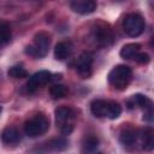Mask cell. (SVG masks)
<instances>
[{
  "instance_id": "17",
  "label": "cell",
  "mask_w": 154,
  "mask_h": 154,
  "mask_svg": "<svg viewBox=\"0 0 154 154\" xmlns=\"http://www.w3.org/2000/svg\"><path fill=\"white\" fill-rule=\"evenodd\" d=\"M67 147V141L63 137H55L47 142V148L51 150H64Z\"/></svg>"
},
{
  "instance_id": "14",
  "label": "cell",
  "mask_w": 154,
  "mask_h": 154,
  "mask_svg": "<svg viewBox=\"0 0 154 154\" xmlns=\"http://www.w3.org/2000/svg\"><path fill=\"white\" fill-rule=\"evenodd\" d=\"M97 147H99V138L90 135L84 138L83 144H82V153L83 154H100L97 153Z\"/></svg>"
},
{
  "instance_id": "19",
  "label": "cell",
  "mask_w": 154,
  "mask_h": 154,
  "mask_svg": "<svg viewBox=\"0 0 154 154\" xmlns=\"http://www.w3.org/2000/svg\"><path fill=\"white\" fill-rule=\"evenodd\" d=\"M67 93H69L67 87H65L63 84H54L49 89V94L53 99H61V97L66 96Z\"/></svg>"
},
{
  "instance_id": "23",
  "label": "cell",
  "mask_w": 154,
  "mask_h": 154,
  "mask_svg": "<svg viewBox=\"0 0 154 154\" xmlns=\"http://www.w3.org/2000/svg\"><path fill=\"white\" fill-rule=\"evenodd\" d=\"M134 58H135V60H136L138 64H143V65L148 64V63H149V60H150L149 55H148L147 53H144V52H142V53H140V52H138Z\"/></svg>"
},
{
  "instance_id": "24",
  "label": "cell",
  "mask_w": 154,
  "mask_h": 154,
  "mask_svg": "<svg viewBox=\"0 0 154 154\" xmlns=\"http://www.w3.org/2000/svg\"><path fill=\"white\" fill-rule=\"evenodd\" d=\"M0 111H1V107H0Z\"/></svg>"
},
{
  "instance_id": "22",
  "label": "cell",
  "mask_w": 154,
  "mask_h": 154,
  "mask_svg": "<svg viewBox=\"0 0 154 154\" xmlns=\"http://www.w3.org/2000/svg\"><path fill=\"white\" fill-rule=\"evenodd\" d=\"M11 40V29L6 22H0V42L7 43Z\"/></svg>"
},
{
  "instance_id": "16",
  "label": "cell",
  "mask_w": 154,
  "mask_h": 154,
  "mask_svg": "<svg viewBox=\"0 0 154 154\" xmlns=\"http://www.w3.org/2000/svg\"><path fill=\"white\" fill-rule=\"evenodd\" d=\"M136 140H137V134H136V131H134L131 129L124 130L119 137L120 143L124 146H132L136 142Z\"/></svg>"
},
{
  "instance_id": "15",
  "label": "cell",
  "mask_w": 154,
  "mask_h": 154,
  "mask_svg": "<svg viewBox=\"0 0 154 154\" xmlns=\"http://www.w3.org/2000/svg\"><path fill=\"white\" fill-rule=\"evenodd\" d=\"M140 48H141L140 43H128L123 46V48L120 49V57L123 59H131L140 52Z\"/></svg>"
},
{
  "instance_id": "10",
  "label": "cell",
  "mask_w": 154,
  "mask_h": 154,
  "mask_svg": "<svg viewBox=\"0 0 154 154\" xmlns=\"http://www.w3.org/2000/svg\"><path fill=\"white\" fill-rule=\"evenodd\" d=\"M0 137L5 144H16L20 141V132L14 126H7L1 131Z\"/></svg>"
},
{
  "instance_id": "2",
  "label": "cell",
  "mask_w": 154,
  "mask_h": 154,
  "mask_svg": "<svg viewBox=\"0 0 154 154\" xmlns=\"http://www.w3.org/2000/svg\"><path fill=\"white\" fill-rule=\"evenodd\" d=\"M51 45V36L47 32H38L34 36L30 45L25 47V53L34 58H43L47 55Z\"/></svg>"
},
{
  "instance_id": "18",
  "label": "cell",
  "mask_w": 154,
  "mask_h": 154,
  "mask_svg": "<svg viewBox=\"0 0 154 154\" xmlns=\"http://www.w3.org/2000/svg\"><path fill=\"white\" fill-rule=\"evenodd\" d=\"M154 147V135L152 129H147L142 135V148L144 150H152Z\"/></svg>"
},
{
  "instance_id": "7",
  "label": "cell",
  "mask_w": 154,
  "mask_h": 154,
  "mask_svg": "<svg viewBox=\"0 0 154 154\" xmlns=\"http://www.w3.org/2000/svg\"><path fill=\"white\" fill-rule=\"evenodd\" d=\"M93 54L90 52H83L76 63V70L82 77H88L91 73Z\"/></svg>"
},
{
  "instance_id": "4",
  "label": "cell",
  "mask_w": 154,
  "mask_h": 154,
  "mask_svg": "<svg viewBox=\"0 0 154 154\" xmlns=\"http://www.w3.org/2000/svg\"><path fill=\"white\" fill-rule=\"evenodd\" d=\"M49 128V120L45 114H35L32 118L25 122L24 132L29 137H37L43 135Z\"/></svg>"
},
{
  "instance_id": "6",
  "label": "cell",
  "mask_w": 154,
  "mask_h": 154,
  "mask_svg": "<svg viewBox=\"0 0 154 154\" xmlns=\"http://www.w3.org/2000/svg\"><path fill=\"white\" fill-rule=\"evenodd\" d=\"M51 77H52V73H51L49 71H47V70H41V71L34 73V75L29 78V81H28V83H26V87H28V89H29L30 91H34V90L41 88L42 85L47 84V83L51 81Z\"/></svg>"
},
{
  "instance_id": "12",
  "label": "cell",
  "mask_w": 154,
  "mask_h": 154,
  "mask_svg": "<svg viewBox=\"0 0 154 154\" xmlns=\"http://www.w3.org/2000/svg\"><path fill=\"white\" fill-rule=\"evenodd\" d=\"M90 111L97 118L107 117V113H108V101H106V100H94L90 103Z\"/></svg>"
},
{
  "instance_id": "11",
  "label": "cell",
  "mask_w": 154,
  "mask_h": 154,
  "mask_svg": "<svg viewBox=\"0 0 154 154\" xmlns=\"http://www.w3.org/2000/svg\"><path fill=\"white\" fill-rule=\"evenodd\" d=\"M72 53V45L70 42L63 41L55 45L54 48V57L58 60H65L66 58H69Z\"/></svg>"
},
{
  "instance_id": "8",
  "label": "cell",
  "mask_w": 154,
  "mask_h": 154,
  "mask_svg": "<svg viewBox=\"0 0 154 154\" xmlns=\"http://www.w3.org/2000/svg\"><path fill=\"white\" fill-rule=\"evenodd\" d=\"M93 37H94L95 43L101 47L108 46L113 41V34H112L111 29H108L106 26H96L93 30Z\"/></svg>"
},
{
  "instance_id": "20",
  "label": "cell",
  "mask_w": 154,
  "mask_h": 154,
  "mask_svg": "<svg viewBox=\"0 0 154 154\" xmlns=\"http://www.w3.org/2000/svg\"><path fill=\"white\" fill-rule=\"evenodd\" d=\"M8 76L12 78H24V77H28V71L20 65H14L10 67Z\"/></svg>"
},
{
  "instance_id": "1",
  "label": "cell",
  "mask_w": 154,
  "mask_h": 154,
  "mask_svg": "<svg viewBox=\"0 0 154 154\" xmlns=\"http://www.w3.org/2000/svg\"><path fill=\"white\" fill-rule=\"evenodd\" d=\"M131 79H132V71L126 65H117L108 73L109 84L118 90L125 89L131 82Z\"/></svg>"
},
{
  "instance_id": "3",
  "label": "cell",
  "mask_w": 154,
  "mask_h": 154,
  "mask_svg": "<svg viewBox=\"0 0 154 154\" xmlns=\"http://www.w3.org/2000/svg\"><path fill=\"white\" fill-rule=\"evenodd\" d=\"M55 114V124L59 131L63 135H70L75 128L76 114L73 109L69 107H59L54 112Z\"/></svg>"
},
{
  "instance_id": "5",
  "label": "cell",
  "mask_w": 154,
  "mask_h": 154,
  "mask_svg": "<svg viewBox=\"0 0 154 154\" xmlns=\"http://www.w3.org/2000/svg\"><path fill=\"white\" fill-rule=\"evenodd\" d=\"M144 26H146L144 19L138 13H129L125 16V18L123 20L124 32L131 37H136V36L141 35L144 30Z\"/></svg>"
},
{
  "instance_id": "21",
  "label": "cell",
  "mask_w": 154,
  "mask_h": 154,
  "mask_svg": "<svg viewBox=\"0 0 154 154\" xmlns=\"http://www.w3.org/2000/svg\"><path fill=\"white\" fill-rule=\"evenodd\" d=\"M122 113V107L118 102L116 101H108V113H107V117L109 119H116L120 116Z\"/></svg>"
},
{
  "instance_id": "13",
  "label": "cell",
  "mask_w": 154,
  "mask_h": 154,
  "mask_svg": "<svg viewBox=\"0 0 154 154\" xmlns=\"http://www.w3.org/2000/svg\"><path fill=\"white\" fill-rule=\"evenodd\" d=\"M134 106H137L140 108H143L144 111H147L149 108H153L152 101L146 95H142V94H135V95H132L131 100L129 101V108H132Z\"/></svg>"
},
{
  "instance_id": "9",
  "label": "cell",
  "mask_w": 154,
  "mask_h": 154,
  "mask_svg": "<svg viewBox=\"0 0 154 154\" xmlns=\"http://www.w3.org/2000/svg\"><path fill=\"white\" fill-rule=\"evenodd\" d=\"M70 6L79 14H89L96 10V2L93 0H75L70 4Z\"/></svg>"
}]
</instances>
